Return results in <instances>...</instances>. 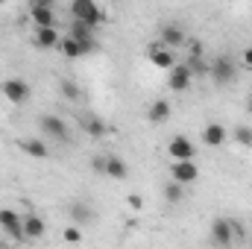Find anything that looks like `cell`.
Segmentation results:
<instances>
[{"instance_id":"8fae6325","label":"cell","mask_w":252,"mask_h":249,"mask_svg":"<svg viewBox=\"0 0 252 249\" xmlns=\"http://www.w3.org/2000/svg\"><path fill=\"white\" fill-rule=\"evenodd\" d=\"M59 41H62V35H59L56 27H35V35H32V44L35 47L53 50V47H59Z\"/></svg>"},{"instance_id":"f546056e","label":"cell","mask_w":252,"mask_h":249,"mask_svg":"<svg viewBox=\"0 0 252 249\" xmlns=\"http://www.w3.org/2000/svg\"><path fill=\"white\" fill-rule=\"evenodd\" d=\"M32 3H44V6H56V0H32Z\"/></svg>"},{"instance_id":"44dd1931","label":"cell","mask_w":252,"mask_h":249,"mask_svg":"<svg viewBox=\"0 0 252 249\" xmlns=\"http://www.w3.org/2000/svg\"><path fill=\"white\" fill-rule=\"evenodd\" d=\"M70 220H73L76 226H88V223L94 220V211H91V205H88L85 199H76V202L70 205Z\"/></svg>"},{"instance_id":"7c38bea8","label":"cell","mask_w":252,"mask_h":249,"mask_svg":"<svg viewBox=\"0 0 252 249\" xmlns=\"http://www.w3.org/2000/svg\"><path fill=\"white\" fill-rule=\"evenodd\" d=\"M158 41L176 50V47H182V44L188 41V35H185V30H182V27H176V24H164V27H161V32H158Z\"/></svg>"},{"instance_id":"e0dca14e","label":"cell","mask_w":252,"mask_h":249,"mask_svg":"<svg viewBox=\"0 0 252 249\" xmlns=\"http://www.w3.org/2000/svg\"><path fill=\"white\" fill-rule=\"evenodd\" d=\"M226 138H229V129L223 124H205V129H202V141L208 147H220V144H226Z\"/></svg>"},{"instance_id":"3957f363","label":"cell","mask_w":252,"mask_h":249,"mask_svg":"<svg viewBox=\"0 0 252 249\" xmlns=\"http://www.w3.org/2000/svg\"><path fill=\"white\" fill-rule=\"evenodd\" d=\"M0 91H3V97H6L9 103H15V106H21V103L30 100V82L21 79V76H9V79L0 85Z\"/></svg>"},{"instance_id":"ffe728a7","label":"cell","mask_w":252,"mask_h":249,"mask_svg":"<svg viewBox=\"0 0 252 249\" xmlns=\"http://www.w3.org/2000/svg\"><path fill=\"white\" fill-rule=\"evenodd\" d=\"M21 150H24L30 158H38V161L50 158V150H47V144H44V141H38V138H27V141H21Z\"/></svg>"},{"instance_id":"8992f818","label":"cell","mask_w":252,"mask_h":249,"mask_svg":"<svg viewBox=\"0 0 252 249\" xmlns=\"http://www.w3.org/2000/svg\"><path fill=\"white\" fill-rule=\"evenodd\" d=\"M190 82H193V70H190L188 62H176L170 67V76H167V85H170V91H176V94H182V91H188Z\"/></svg>"},{"instance_id":"7402d4cb","label":"cell","mask_w":252,"mask_h":249,"mask_svg":"<svg viewBox=\"0 0 252 249\" xmlns=\"http://www.w3.org/2000/svg\"><path fill=\"white\" fill-rule=\"evenodd\" d=\"M185 185H179L176 179H170L167 185L161 187V193H164V202H170V205H179L182 199H185V190H182Z\"/></svg>"},{"instance_id":"52a82bcc","label":"cell","mask_w":252,"mask_h":249,"mask_svg":"<svg viewBox=\"0 0 252 249\" xmlns=\"http://www.w3.org/2000/svg\"><path fill=\"white\" fill-rule=\"evenodd\" d=\"M235 238H238V232H235V220L217 217V220L211 223V241H214V244H220V247H232Z\"/></svg>"},{"instance_id":"4dcf8cb0","label":"cell","mask_w":252,"mask_h":249,"mask_svg":"<svg viewBox=\"0 0 252 249\" xmlns=\"http://www.w3.org/2000/svg\"><path fill=\"white\" fill-rule=\"evenodd\" d=\"M247 112H250V115H252V94H250V97H247Z\"/></svg>"},{"instance_id":"ba28073f","label":"cell","mask_w":252,"mask_h":249,"mask_svg":"<svg viewBox=\"0 0 252 249\" xmlns=\"http://www.w3.org/2000/svg\"><path fill=\"white\" fill-rule=\"evenodd\" d=\"M170 179H176L179 185H193V182L199 179L196 161H193V158H190V161H173V164H170Z\"/></svg>"},{"instance_id":"277c9868","label":"cell","mask_w":252,"mask_h":249,"mask_svg":"<svg viewBox=\"0 0 252 249\" xmlns=\"http://www.w3.org/2000/svg\"><path fill=\"white\" fill-rule=\"evenodd\" d=\"M0 232L12 241H24V217L12 208H0Z\"/></svg>"},{"instance_id":"2e32d148","label":"cell","mask_w":252,"mask_h":249,"mask_svg":"<svg viewBox=\"0 0 252 249\" xmlns=\"http://www.w3.org/2000/svg\"><path fill=\"white\" fill-rule=\"evenodd\" d=\"M32 24L35 27H56V12L53 6H44V3H32Z\"/></svg>"},{"instance_id":"d6a6232c","label":"cell","mask_w":252,"mask_h":249,"mask_svg":"<svg viewBox=\"0 0 252 249\" xmlns=\"http://www.w3.org/2000/svg\"><path fill=\"white\" fill-rule=\"evenodd\" d=\"M0 247H3V241H0Z\"/></svg>"},{"instance_id":"484cf974","label":"cell","mask_w":252,"mask_h":249,"mask_svg":"<svg viewBox=\"0 0 252 249\" xmlns=\"http://www.w3.org/2000/svg\"><path fill=\"white\" fill-rule=\"evenodd\" d=\"M126 202H129V208H132V211H141V208H144V199H141L138 193H129V196H126Z\"/></svg>"},{"instance_id":"1f68e13d","label":"cell","mask_w":252,"mask_h":249,"mask_svg":"<svg viewBox=\"0 0 252 249\" xmlns=\"http://www.w3.org/2000/svg\"><path fill=\"white\" fill-rule=\"evenodd\" d=\"M3 3H6V0H0V6H3Z\"/></svg>"},{"instance_id":"603a6c76","label":"cell","mask_w":252,"mask_h":249,"mask_svg":"<svg viewBox=\"0 0 252 249\" xmlns=\"http://www.w3.org/2000/svg\"><path fill=\"white\" fill-rule=\"evenodd\" d=\"M59 91H62L64 100H70V103H79V97H82V91H79V85L73 79H62L59 82Z\"/></svg>"},{"instance_id":"cb8c5ba5","label":"cell","mask_w":252,"mask_h":249,"mask_svg":"<svg viewBox=\"0 0 252 249\" xmlns=\"http://www.w3.org/2000/svg\"><path fill=\"white\" fill-rule=\"evenodd\" d=\"M232 138H235L241 147H252V126H235V129H232Z\"/></svg>"},{"instance_id":"7a4b0ae2","label":"cell","mask_w":252,"mask_h":249,"mask_svg":"<svg viewBox=\"0 0 252 249\" xmlns=\"http://www.w3.org/2000/svg\"><path fill=\"white\" fill-rule=\"evenodd\" d=\"M208 76H211V82H214L217 88H229V85L238 79V64H235V59H229V56H220V59L211 62Z\"/></svg>"},{"instance_id":"83f0119b","label":"cell","mask_w":252,"mask_h":249,"mask_svg":"<svg viewBox=\"0 0 252 249\" xmlns=\"http://www.w3.org/2000/svg\"><path fill=\"white\" fill-rule=\"evenodd\" d=\"M241 62H244V67H250V70H252V47H247V50H244Z\"/></svg>"},{"instance_id":"f1b7e54d","label":"cell","mask_w":252,"mask_h":249,"mask_svg":"<svg viewBox=\"0 0 252 249\" xmlns=\"http://www.w3.org/2000/svg\"><path fill=\"white\" fill-rule=\"evenodd\" d=\"M190 56H202V44L199 41H190Z\"/></svg>"},{"instance_id":"d6986e66","label":"cell","mask_w":252,"mask_h":249,"mask_svg":"<svg viewBox=\"0 0 252 249\" xmlns=\"http://www.w3.org/2000/svg\"><path fill=\"white\" fill-rule=\"evenodd\" d=\"M170 115H173V106H170L167 100H156V103L147 109L150 124H164V121H170Z\"/></svg>"},{"instance_id":"4316f807","label":"cell","mask_w":252,"mask_h":249,"mask_svg":"<svg viewBox=\"0 0 252 249\" xmlns=\"http://www.w3.org/2000/svg\"><path fill=\"white\" fill-rule=\"evenodd\" d=\"M91 167H94L97 173H103V170H106V156H94V161H91Z\"/></svg>"},{"instance_id":"9c48e42d","label":"cell","mask_w":252,"mask_h":249,"mask_svg":"<svg viewBox=\"0 0 252 249\" xmlns=\"http://www.w3.org/2000/svg\"><path fill=\"white\" fill-rule=\"evenodd\" d=\"M167 153H170L173 161H190V158H196V147H193V141H188L185 135H176L167 144Z\"/></svg>"},{"instance_id":"ac0fdd59","label":"cell","mask_w":252,"mask_h":249,"mask_svg":"<svg viewBox=\"0 0 252 249\" xmlns=\"http://www.w3.org/2000/svg\"><path fill=\"white\" fill-rule=\"evenodd\" d=\"M79 129H82L88 138H103V135L109 132L106 121H103V118H97V115H85V118H82V124H79Z\"/></svg>"},{"instance_id":"4fadbf2b","label":"cell","mask_w":252,"mask_h":249,"mask_svg":"<svg viewBox=\"0 0 252 249\" xmlns=\"http://www.w3.org/2000/svg\"><path fill=\"white\" fill-rule=\"evenodd\" d=\"M59 50H62V56L67 59H82V56H88V53H94L88 44H82V41H76L73 35H64L62 41H59Z\"/></svg>"},{"instance_id":"9a60e30c","label":"cell","mask_w":252,"mask_h":249,"mask_svg":"<svg viewBox=\"0 0 252 249\" xmlns=\"http://www.w3.org/2000/svg\"><path fill=\"white\" fill-rule=\"evenodd\" d=\"M103 176H109V179L121 182V179L129 176V164H126L121 156H106V170H103Z\"/></svg>"},{"instance_id":"30bf717a","label":"cell","mask_w":252,"mask_h":249,"mask_svg":"<svg viewBox=\"0 0 252 249\" xmlns=\"http://www.w3.org/2000/svg\"><path fill=\"white\" fill-rule=\"evenodd\" d=\"M147 56H150V62L156 64V67H161V70H170L176 59H173V47H167V44H161V41H156L150 50H147Z\"/></svg>"},{"instance_id":"5bb4252c","label":"cell","mask_w":252,"mask_h":249,"mask_svg":"<svg viewBox=\"0 0 252 249\" xmlns=\"http://www.w3.org/2000/svg\"><path fill=\"white\" fill-rule=\"evenodd\" d=\"M47 232V223L38 214H27L24 217V241H38Z\"/></svg>"},{"instance_id":"6da1fadb","label":"cell","mask_w":252,"mask_h":249,"mask_svg":"<svg viewBox=\"0 0 252 249\" xmlns=\"http://www.w3.org/2000/svg\"><path fill=\"white\" fill-rule=\"evenodd\" d=\"M70 15H73V21H82L94 30L100 24H106V12L100 9L97 0H70Z\"/></svg>"},{"instance_id":"d4e9b609","label":"cell","mask_w":252,"mask_h":249,"mask_svg":"<svg viewBox=\"0 0 252 249\" xmlns=\"http://www.w3.org/2000/svg\"><path fill=\"white\" fill-rule=\"evenodd\" d=\"M64 241H67V244H79V241H82V229H79L76 223L67 226V229H64Z\"/></svg>"},{"instance_id":"5b68a950","label":"cell","mask_w":252,"mask_h":249,"mask_svg":"<svg viewBox=\"0 0 252 249\" xmlns=\"http://www.w3.org/2000/svg\"><path fill=\"white\" fill-rule=\"evenodd\" d=\"M38 129H41L47 138H53V141H67V138H70V129H67V124H64L59 115H41Z\"/></svg>"}]
</instances>
